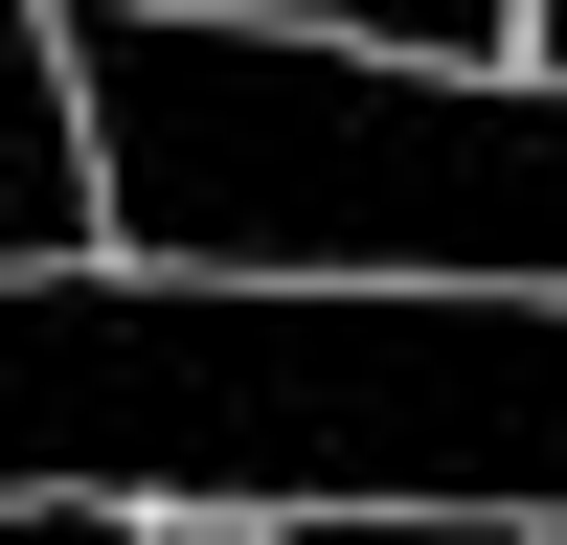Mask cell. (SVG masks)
<instances>
[{"label":"cell","mask_w":567,"mask_h":545,"mask_svg":"<svg viewBox=\"0 0 567 545\" xmlns=\"http://www.w3.org/2000/svg\"><path fill=\"white\" fill-rule=\"evenodd\" d=\"M0 500L114 523H567V296L0 272Z\"/></svg>","instance_id":"obj_1"},{"label":"cell","mask_w":567,"mask_h":545,"mask_svg":"<svg viewBox=\"0 0 567 545\" xmlns=\"http://www.w3.org/2000/svg\"><path fill=\"white\" fill-rule=\"evenodd\" d=\"M0 272H114L91 250V136L45 69V0H0Z\"/></svg>","instance_id":"obj_3"},{"label":"cell","mask_w":567,"mask_h":545,"mask_svg":"<svg viewBox=\"0 0 567 545\" xmlns=\"http://www.w3.org/2000/svg\"><path fill=\"white\" fill-rule=\"evenodd\" d=\"M523 69H545V91H567V0H523Z\"/></svg>","instance_id":"obj_6"},{"label":"cell","mask_w":567,"mask_h":545,"mask_svg":"<svg viewBox=\"0 0 567 545\" xmlns=\"http://www.w3.org/2000/svg\"><path fill=\"white\" fill-rule=\"evenodd\" d=\"M136 23H272V45H363V69H523V0H136Z\"/></svg>","instance_id":"obj_4"},{"label":"cell","mask_w":567,"mask_h":545,"mask_svg":"<svg viewBox=\"0 0 567 545\" xmlns=\"http://www.w3.org/2000/svg\"><path fill=\"white\" fill-rule=\"evenodd\" d=\"M0 545H136L114 500H0Z\"/></svg>","instance_id":"obj_5"},{"label":"cell","mask_w":567,"mask_h":545,"mask_svg":"<svg viewBox=\"0 0 567 545\" xmlns=\"http://www.w3.org/2000/svg\"><path fill=\"white\" fill-rule=\"evenodd\" d=\"M91 136V250L182 296H567V91L545 69H363L272 23H45Z\"/></svg>","instance_id":"obj_2"}]
</instances>
